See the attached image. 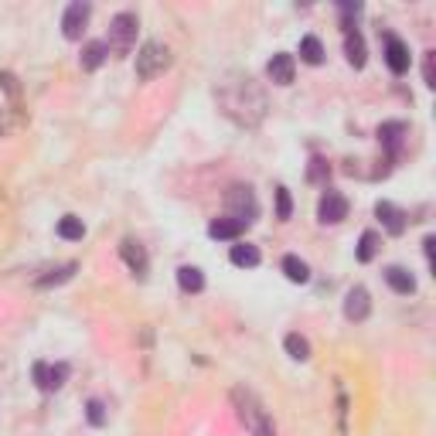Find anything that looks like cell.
Segmentation results:
<instances>
[{
	"label": "cell",
	"mask_w": 436,
	"mask_h": 436,
	"mask_svg": "<svg viewBox=\"0 0 436 436\" xmlns=\"http://www.w3.org/2000/svg\"><path fill=\"white\" fill-rule=\"evenodd\" d=\"M86 419H89L93 426H102V423H106V406H102L99 399H89V406H86Z\"/></svg>",
	"instance_id": "cell-29"
},
{
	"label": "cell",
	"mask_w": 436,
	"mask_h": 436,
	"mask_svg": "<svg viewBox=\"0 0 436 436\" xmlns=\"http://www.w3.org/2000/svg\"><path fill=\"white\" fill-rule=\"evenodd\" d=\"M385 65H389L396 76L409 72V48H406L402 38H396V35H385Z\"/></svg>",
	"instance_id": "cell-11"
},
{
	"label": "cell",
	"mask_w": 436,
	"mask_h": 436,
	"mask_svg": "<svg viewBox=\"0 0 436 436\" xmlns=\"http://www.w3.org/2000/svg\"><path fill=\"white\" fill-rule=\"evenodd\" d=\"M0 89H4V93L11 95V99H18L20 95V89H18V78L11 76V72H0Z\"/></svg>",
	"instance_id": "cell-31"
},
{
	"label": "cell",
	"mask_w": 436,
	"mask_h": 436,
	"mask_svg": "<svg viewBox=\"0 0 436 436\" xmlns=\"http://www.w3.org/2000/svg\"><path fill=\"white\" fill-rule=\"evenodd\" d=\"M327 174H331L327 160L314 157V160H310V167H307V181H310V184H321V181H327Z\"/></svg>",
	"instance_id": "cell-27"
},
{
	"label": "cell",
	"mask_w": 436,
	"mask_h": 436,
	"mask_svg": "<svg viewBox=\"0 0 436 436\" xmlns=\"http://www.w3.org/2000/svg\"><path fill=\"white\" fill-rule=\"evenodd\" d=\"M266 72H269V78H273L276 86H290V82H293V55H286V52H276V55L269 58Z\"/></svg>",
	"instance_id": "cell-12"
},
{
	"label": "cell",
	"mask_w": 436,
	"mask_h": 436,
	"mask_svg": "<svg viewBox=\"0 0 436 436\" xmlns=\"http://www.w3.org/2000/svg\"><path fill=\"white\" fill-rule=\"evenodd\" d=\"M228 259H232L235 266H242V269H252V266H259V259H263V256H259V249L249 246V242H235V246H232V252H228Z\"/></svg>",
	"instance_id": "cell-17"
},
{
	"label": "cell",
	"mask_w": 436,
	"mask_h": 436,
	"mask_svg": "<svg viewBox=\"0 0 436 436\" xmlns=\"http://www.w3.org/2000/svg\"><path fill=\"white\" fill-rule=\"evenodd\" d=\"M89 14H93L89 4H82V0L69 4V7H65V18H61V35L69 41H78L82 31H86V24H89Z\"/></svg>",
	"instance_id": "cell-6"
},
{
	"label": "cell",
	"mask_w": 436,
	"mask_h": 436,
	"mask_svg": "<svg viewBox=\"0 0 436 436\" xmlns=\"http://www.w3.org/2000/svg\"><path fill=\"white\" fill-rule=\"evenodd\" d=\"M423 82H426V86H436V52H426V61H423Z\"/></svg>",
	"instance_id": "cell-30"
},
{
	"label": "cell",
	"mask_w": 436,
	"mask_h": 436,
	"mask_svg": "<svg viewBox=\"0 0 436 436\" xmlns=\"http://www.w3.org/2000/svg\"><path fill=\"white\" fill-rule=\"evenodd\" d=\"M215 99L222 106V113L239 123V126H259L266 116V93L249 76H228L218 89Z\"/></svg>",
	"instance_id": "cell-1"
},
{
	"label": "cell",
	"mask_w": 436,
	"mask_h": 436,
	"mask_svg": "<svg viewBox=\"0 0 436 436\" xmlns=\"http://www.w3.org/2000/svg\"><path fill=\"white\" fill-rule=\"evenodd\" d=\"M225 211L232 222H239V225L246 228L256 222V215H259V201H256V194L249 184H235V188H228L225 194Z\"/></svg>",
	"instance_id": "cell-4"
},
{
	"label": "cell",
	"mask_w": 436,
	"mask_h": 436,
	"mask_svg": "<svg viewBox=\"0 0 436 436\" xmlns=\"http://www.w3.org/2000/svg\"><path fill=\"white\" fill-rule=\"evenodd\" d=\"M375 215L382 218V225L389 228V235H402V232H406V215H402L396 205L379 201V205H375Z\"/></svg>",
	"instance_id": "cell-13"
},
{
	"label": "cell",
	"mask_w": 436,
	"mask_h": 436,
	"mask_svg": "<svg viewBox=\"0 0 436 436\" xmlns=\"http://www.w3.org/2000/svg\"><path fill=\"white\" fill-rule=\"evenodd\" d=\"M344 55H348V61L355 69H365L368 55H365V38H361L358 31H344Z\"/></svg>",
	"instance_id": "cell-15"
},
{
	"label": "cell",
	"mask_w": 436,
	"mask_h": 436,
	"mask_svg": "<svg viewBox=\"0 0 436 436\" xmlns=\"http://www.w3.org/2000/svg\"><path fill=\"white\" fill-rule=\"evenodd\" d=\"M65 375H69V365H45V361L35 365V382H38L41 392L61 389V385H65Z\"/></svg>",
	"instance_id": "cell-9"
},
{
	"label": "cell",
	"mask_w": 436,
	"mask_h": 436,
	"mask_svg": "<svg viewBox=\"0 0 436 436\" xmlns=\"http://www.w3.org/2000/svg\"><path fill=\"white\" fill-rule=\"evenodd\" d=\"M375 252H379V235L368 228V232H361V239H358V263H372Z\"/></svg>",
	"instance_id": "cell-26"
},
{
	"label": "cell",
	"mask_w": 436,
	"mask_h": 436,
	"mask_svg": "<svg viewBox=\"0 0 436 436\" xmlns=\"http://www.w3.org/2000/svg\"><path fill=\"white\" fill-rule=\"evenodd\" d=\"M283 348H286V355H290L293 361H307V358H310V341H307L304 334H286Z\"/></svg>",
	"instance_id": "cell-20"
},
{
	"label": "cell",
	"mask_w": 436,
	"mask_h": 436,
	"mask_svg": "<svg viewBox=\"0 0 436 436\" xmlns=\"http://www.w3.org/2000/svg\"><path fill=\"white\" fill-rule=\"evenodd\" d=\"M177 283H181L184 293H201V290H205V276H201L198 266H181V269H177Z\"/></svg>",
	"instance_id": "cell-18"
},
{
	"label": "cell",
	"mask_w": 436,
	"mask_h": 436,
	"mask_svg": "<svg viewBox=\"0 0 436 436\" xmlns=\"http://www.w3.org/2000/svg\"><path fill=\"white\" fill-rule=\"evenodd\" d=\"M293 215V201H290V191L286 188H276V218L280 222H286Z\"/></svg>",
	"instance_id": "cell-28"
},
{
	"label": "cell",
	"mask_w": 436,
	"mask_h": 436,
	"mask_svg": "<svg viewBox=\"0 0 436 436\" xmlns=\"http://www.w3.org/2000/svg\"><path fill=\"white\" fill-rule=\"evenodd\" d=\"M119 256H123V263L130 266V273H136V276H147V266H151V259H147V249L140 246L136 239H123V242H119Z\"/></svg>",
	"instance_id": "cell-10"
},
{
	"label": "cell",
	"mask_w": 436,
	"mask_h": 436,
	"mask_svg": "<svg viewBox=\"0 0 436 436\" xmlns=\"http://www.w3.org/2000/svg\"><path fill=\"white\" fill-rule=\"evenodd\" d=\"M232 406H235L242 426H246L252 436H276V423H273V416L266 413V406L252 396L249 389L235 385V389H232Z\"/></svg>",
	"instance_id": "cell-2"
},
{
	"label": "cell",
	"mask_w": 436,
	"mask_h": 436,
	"mask_svg": "<svg viewBox=\"0 0 436 436\" xmlns=\"http://www.w3.org/2000/svg\"><path fill=\"white\" fill-rule=\"evenodd\" d=\"M133 45H136V14L123 11L116 14L113 24H110V38H106V48L113 55H130Z\"/></svg>",
	"instance_id": "cell-5"
},
{
	"label": "cell",
	"mask_w": 436,
	"mask_h": 436,
	"mask_svg": "<svg viewBox=\"0 0 436 436\" xmlns=\"http://www.w3.org/2000/svg\"><path fill=\"white\" fill-rule=\"evenodd\" d=\"M171 69V48L164 41H147L140 52H136V78L151 82V78L164 76Z\"/></svg>",
	"instance_id": "cell-3"
},
{
	"label": "cell",
	"mask_w": 436,
	"mask_h": 436,
	"mask_svg": "<svg viewBox=\"0 0 436 436\" xmlns=\"http://www.w3.org/2000/svg\"><path fill=\"white\" fill-rule=\"evenodd\" d=\"M406 133H409V126H406V123H382V126H379V140H382V147H389V151L396 153Z\"/></svg>",
	"instance_id": "cell-19"
},
{
	"label": "cell",
	"mask_w": 436,
	"mask_h": 436,
	"mask_svg": "<svg viewBox=\"0 0 436 436\" xmlns=\"http://www.w3.org/2000/svg\"><path fill=\"white\" fill-rule=\"evenodd\" d=\"M106 55H110L106 41H89V45L82 48V58H78V61H82V69H86V72H95V69L106 61Z\"/></svg>",
	"instance_id": "cell-16"
},
{
	"label": "cell",
	"mask_w": 436,
	"mask_h": 436,
	"mask_svg": "<svg viewBox=\"0 0 436 436\" xmlns=\"http://www.w3.org/2000/svg\"><path fill=\"white\" fill-rule=\"evenodd\" d=\"M76 276V263H65V266H58V269H52L48 276H41L38 286L41 290H48V286H58V283H69Z\"/></svg>",
	"instance_id": "cell-25"
},
{
	"label": "cell",
	"mask_w": 436,
	"mask_h": 436,
	"mask_svg": "<svg viewBox=\"0 0 436 436\" xmlns=\"http://www.w3.org/2000/svg\"><path fill=\"white\" fill-rule=\"evenodd\" d=\"M317 218H321L324 225H338L348 218V198H344L341 191H327L321 198V205H317Z\"/></svg>",
	"instance_id": "cell-7"
},
{
	"label": "cell",
	"mask_w": 436,
	"mask_h": 436,
	"mask_svg": "<svg viewBox=\"0 0 436 436\" xmlns=\"http://www.w3.org/2000/svg\"><path fill=\"white\" fill-rule=\"evenodd\" d=\"M58 235H61V239H69V242H78V239L86 235L82 218H76V215H65V218L58 222Z\"/></svg>",
	"instance_id": "cell-24"
},
{
	"label": "cell",
	"mask_w": 436,
	"mask_h": 436,
	"mask_svg": "<svg viewBox=\"0 0 436 436\" xmlns=\"http://www.w3.org/2000/svg\"><path fill=\"white\" fill-rule=\"evenodd\" d=\"M283 273L290 283H307L310 280V269H307V263L300 259V256H286L283 259Z\"/></svg>",
	"instance_id": "cell-21"
},
{
	"label": "cell",
	"mask_w": 436,
	"mask_h": 436,
	"mask_svg": "<svg viewBox=\"0 0 436 436\" xmlns=\"http://www.w3.org/2000/svg\"><path fill=\"white\" fill-rule=\"evenodd\" d=\"M208 235L211 239H239V235H242V225L232 222V218H215L208 225Z\"/></svg>",
	"instance_id": "cell-22"
},
{
	"label": "cell",
	"mask_w": 436,
	"mask_h": 436,
	"mask_svg": "<svg viewBox=\"0 0 436 436\" xmlns=\"http://www.w3.org/2000/svg\"><path fill=\"white\" fill-rule=\"evenodd\" d=\"M300 58H304L307 65H321V61H324V45H321V38L307 35V38L300 41Z\"/></svg>",
	"instance_id": "cell-23"
},
{
	"label": "cell",
	"mask_w": 436,
	"mask_h": 436,
	"mask_svg": "<svg viewBox=\"0 0 436 436\" xmlns=\"http://www.w3.org/2000/svg\"><path fill=\"white\" fill-rule=\"evenodd\" d=\"M385 283L392 286L396 293H413L416 290V276L409 269H402V266H389L385 269Z\"/></svg>",
	"instance_id": "cell-14"
},
{
	"label": "cell",
	"mask_w": 436,
	"mask_h": 436,
	"mask_svg": "<svg viewBox=\"0 0 436 436\" xmlns=\"http://www.w3.org/2000/svg\"><path fill=\"white\" fill-rule=\"evenodd\" d=\"M423 246H426V259L433 263V246H436V239H433V235H426V239H423Z\"/></svg>",
	"instance_id": "cell-32"
},
{
	"label": "cell",
	"mask_w": 436,
	"mask_h": 436,
	"mask_svg": "<svg viewBox=\"0 0 436 436\" xmlns=\"http://www.w3.org/2000/svg\"><path fill=\"white\" fill-rule=\"evenodd\" d=\"M368 314H372V297H368V290H365V286H351L348 297H344V317H348V321H365Z\"/></svg>",
	"instance_id": "cell-8"
}]
</instances>
